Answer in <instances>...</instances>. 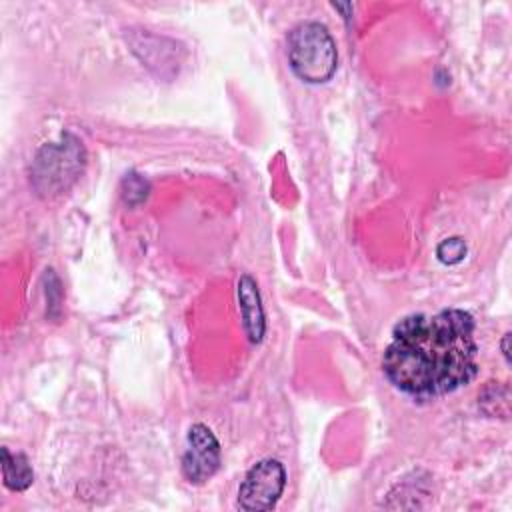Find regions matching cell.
Returning <instances> with one entry per match:
<instances>
[{
	"label": "cell",
	"mask_w": 512,
	"mask_h": 512,
	"mask_svg": "<svg viewBox=\"0 0 512 512\" xmlns=\"http://www.w3.org/2000/svg\"><path fill=\"white\" fill-rule=\"evenodd\" d=\"M474 316L460 308L402 318L382 356L388 382L416 402L468 386L478 374Z\"/></svg>",
	"instance_id": "1"
},
{
	"label": "cell",
	"mask_w": 512,
	"mask_h": 512,
	"mask_svg": "<svg viewBox=\"0 0 512 512\" xmlns=\"http://www.w3.org/2000/svg\"><path fill=\"white\" fill-rule=\"evenodd\" d=\"M288 62L302 82H328L338 68L336 42L328 28L320 22L294 26L288 34Z\"/></svg>",
	"instance_id": "2"
},
{
	"label": "cell",
	"mask_w": 512,
	"mask_h": 512,
	"mask_svg": "<svg viewBox=\"0 0 512 512\" xmlns=\"http://www.w3.org/2000/svg\"><path fill=\"white\" fill-rule=\"evenodd\" d=\"M84 146L78 138L66 134L58 142L46 144L34 158L32 184L38 194L52 196L66 190L84 168Z\"/></svg>",
	"instance_id": "3"
},
{
	"label": "cell",
	"mask_w": 512,
	"mask_h": 512,
	"mask_svg": "<svg viewBox=\"0 0 512 512\" xmlns=\"http://www.w3.org/2000/svg\"><path fill=\"white\" fill-rule=\"evenodd\" d=\"M286 486L282 462L264 458L256 462L238 488V506L246 512H266L276 506Z\"/></svg>",
	"instance_id": "4"
},
{
	"label": "cell",
	"mask_w": 512,
	"mask_h": 512,
	"mask_svg": "<svg viewBox=\"0 0 512 512\" xmlns=\"http://www.w3.org/2000/svg\"><path fill=\"white\" fill-rule=\"evenodd\" d=\"M220 444L206 424H192L182 454V474L190 484H204L220 468Z\"/></svg>",
	"instance_id": "5"
},
{
	"label": "cell",
	"mask_w": 512,
	"mask_h": 512,
	"mask_svg": "<svg viewBox=\"0 0 512 512\" xmlns=\"http://www.w3.org/2000/svg\"><path fill=\"white\" fill-rule=\"evenodd\" d=\"M128 42L132 52L140 58V62L160 78H172L174 74H178L184 50L176 40L156 36L146 30H130Z\"/></svg>",
	"instance_id": "6"
},
{
	"label": "cell",
	"mask_w": 512,
	"mask_h": 512,
	"mask_svg": "<svg viewBox=\"0 0 512 512\" xmlns=\"http://www.w3.org/2000/svg\"><path fill=\"white\" fill-rule=\"evenodd\" d=\"M236 294H238L242 328L252 344H260L266 334V316H264L256 280L248 274H242L236 286Z\"/></svg>",
	"instance_id": "7"
},
{
	"label": "cell",
	"mask_w": 512,
	"mask_h": 512,
	"mask_svg": "<svg viewBox=\"0 0 512 512\" xmlns=\"http://www.w3.org/2000/svg\"><path fill=\"white\" fill-rule=\"evenodd\" d=\"M2 458V480L4 486L12 492H22L34 482V470L28 462V458L20 452H10L8 448L0 450Z\"/></svg>",
	"instance_id": "8"
},
{
	"label": "cell",
	"mask_w": 512,
	"mask_h": 512,
	"mask_svg": "<svg viewBox=\"0 0 512 512\" xmlns=\"http://www.w3.org/2000/svg\"><path fill=\"white\" fill-rule=\"evenodd\" d=\"M120 192H122V198H124V202L128 206H136V204L146 200V196L150 192V182L142 174H138V172H128L122 178Z\"/></svg>",
	"instance_id": "9"
},
{
	"label": "cell",
	"mask_w": 512,
	"mask_h": 512,
	"mask_svg": "<svg viewBox=\"0 0 512 512\" xmlns=\"http://www.w3.org/2000/svg\"><path fill=\"white\" fill-rule=\"evenodd\" d=\"M478 404L488 416H498V408H494L496 404H500V408L508 414V386L490 382L478 396Z\"/></svg>",
	"instance_id": "10"
},
{
	"label": "cell",
	"mask_w": 512,
	"mask_h": 512,
	"mask_svg": "<svg viewBox=\"0 0 512 512\" xmlns=\"http://www.w3.org/2000/svg\"><path fill=\"white\" fill-rule=\"evenodd\" d=\"M436 256L440 262L444 264H458L460 260H464L466 256V242L460 236H452L446 238L438 244L436 248Z\"/></svg>",
	"instance_id": "11"
},
{
	"label": "cell",
	"mask_w": 512,
	"mask_h": 512,
	"mask_svg": "<svg viewBox=\"0 0 512 512\" xmlns=\"http://www.w3.org/2000/svg\"><path fill=\"white\" fill-rule=\"evenodd\" d=\"M508 340H510V334L506 332V334H504V338H502V352H504V358H506V362H510V352H508Z\"/></svg>",
	"instance_id": "12"
}]
</instances>
